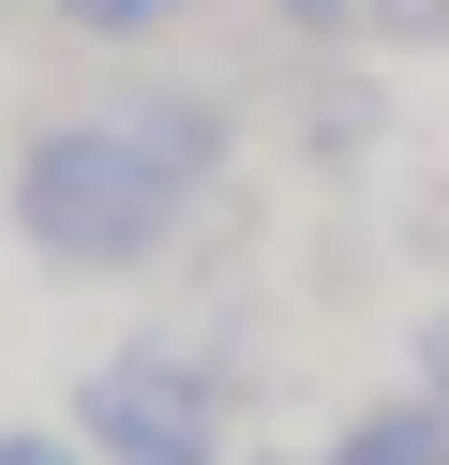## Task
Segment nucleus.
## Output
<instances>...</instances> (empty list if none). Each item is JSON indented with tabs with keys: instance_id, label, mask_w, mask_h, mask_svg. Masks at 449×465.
<instances>
[{
	"instance_id": "nucleus-7",
	"label": "nucleus",
	"mask_w": 449,
	"mask_h": 465,
	"mask_svg": "<svg viewBox=\"0 0 449 465\" xmlns=\"http://www.w3.org/2000/svg\"><path fill=\"white\" fill-rule=\"evenodd\" d=\"M405 391L449 420V301H419V331H405Z\"/></svg>"
},
{
	"instance_id": "nucleus-6",
	"label": "nucleus",
	"mask_w": 449,
	"mask_h": 465,
	"mask_svg": "<svg viewBox=\"0 0 449 465\" xmlns=\"http://www.w3.org/2000/svg\"><path fill=\"white\" fill-rule=\"evenodd\" d=\"M269 15H285L299 45H329V61H345V45H375V0H269Z\"/></svg>"
},
{
	"instance_id": "nucleus-3",
	"label": "nucleus",
	"mask_w": 449,
	"mask_h": 465,
	"mask_svg": "<svg viewBox=\"0 0 449 465\" xmlns=\"http://www.w3.org/2000/svg\"><path fill=\"white\" fill-rule=\"evenodd\" d=\"M375 135H389V91H375L359 61H329V75H315V105H299V151H315L329 181H359V165H375Z\"/></svg>"
},
{
	"instance_id": "nucleus-1",
	"label": "nucleus",
	"mask_w": 449,
	"mask_h": 465,
	"mask_svg": "<svg viewBox=\"0 0 449 465\" xmlns=\"http://www.w3.org/2000/svg\"><path fill=\"white\" fill-rule=\"evenodd\" d=\"M239 151V105L195 91V75H135L105 105H45V121L0 151V225H15L30 271L60 285H135L180 255V225L210 211Z\"/></svg>"
},
{
	"instance_id": "nucleus-2",
	"label": "nucleus",
	"mask_w": 449,
	"mask_h": 465,
	"mask_svg": "<svg viewBox=\"0 0 449 465\" xmlns=\"http://www.w3.org/2000/svg\"><path fill=\"white\" fill-rule=\"evenodd\" d=\"M60 420L90 435V465H225L239 375L210 361V345H180V331H135V345H105V361L75 375Z\"/></svg>"
},
{
	"instance_id": "nucleus-8",
	"label": "nucleus",
	"mask_w": 449,
	"mask_h": 465,
	"mask_svg": "<svg viewBox=\"0 0 449 465\" xmlns=\"http://www.w3.org/2000/svg\"><path fill=\"white\" fill-rule=\"evenodd\" d=\"M0 465H90V435H60V420H0Z\"/></svg>"
},
{
	"instance_id": "nucleus-4",
	"label": "nucleus",
	"mask_w": 449,
	"mask_h": 465,
	"mask_svg": "<svg viewBox=\"0 0 449 465\" xmlns=\"http://www.w3.org/2000/svg\"><path fill=\"white\" fill-rule=\"evenodd\" d=\"M315 465H449V420H434L419 391H375V405H345V420H329Z\"/></svg>"
},
{
	"instance_id": "nucleus-9",
	"label": "nucleus",
	"mask_w": 449,
	"mask_h": 465,
	"mask_svg": "<svg viewBox=\"0 0 449 465\" xmlns=\"http://www.w3.org/2000/svg\"><path fill=\"white\" fill-rule=\"evenodd\" d=\"M375 45H449V0H375Z\"/></svg>"
},
{
	"instance_id": "nucleus-5",
	"label": "nucleus",
	"mask_w": 449,
	"mask_h": 465,
	"mask_svg": "<svg viewBox=\"0 0 449 465\" xmlns=\"http://www.w3.org/2000/svg\"><path fill=\"white\" fill-rule=\"evenodd\" d=\"M60 31H90V45H150V31H180V15H210V0H45Z\"/></svg>"
}]
</instances>
